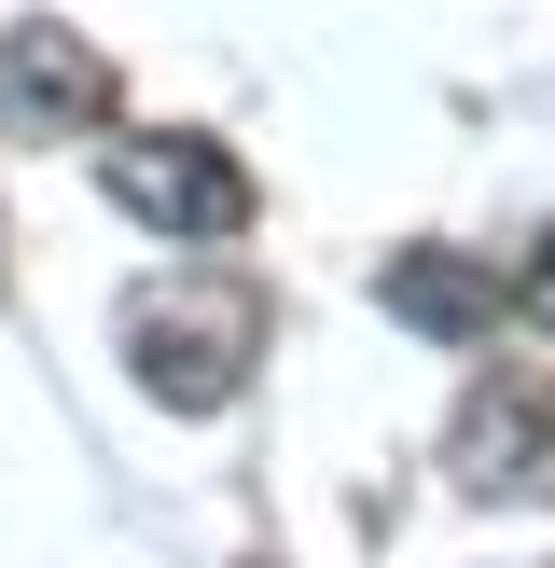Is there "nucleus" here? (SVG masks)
Instances as JSON below:
<instances>
[{"instance_id": "obj_6", "label": "nucleus", "mask_w": 555, "mask_h": 568, "mask_svg": "<svg viewBox=\"0 0 555 568\" xmlns=\"http://www.w3.org/2000/svg\"><path fill=\"white\" fill-rule=\"evenodd\" d=\"M500 305H514V320H542V333H555V222H542V236H527V264L500 277Z\"/></svg>"}, {"instance_id": "obj_3", "label": "nucleus", "mask_w": 555, "mask_h": 568, "mask_svg": "<svg viewBox=\"0 0 555 568\" xmlns=\"http://www.w3.org/2000/svg\"><path fill=\"white\" fill-rule=\"evenodd\" d=\"M444 471H458V499H514V514H542V499H555V388L527 375V361L472 375L458 430H444Z\"/></svg>"}, {"instance_id": "obj_4", "label": "nucleus", "mask_w": 555, "mask_h": 568, "mask_svg": "<svg viewBox=\"0 0 555 568\" xmlns=\"http://www.w3.org/2000/svg\"><path fill=\"white\" fill-rule=\"evenodd\" d=\"M375 305H389L403 333H431V347H486V333H500V264H486V250L416 236V250L375 264Z\"/></svg>"}, {"instance_id": "obj_2", "label": "nucleus", "mask_w": 555, "mask_h": 568, "mask_svg": "<svg viewBox=\"0 0 555 568\" xmlns=\"http://www.w3.org/2000/svg\"><path fill=\"white\" fill-rule=\"evenodd\" d=\"M98 194L125 222H153L167 250H222L250 236V166L194 125H153V139H98Z\"/></svg>"}, {"instance_id": "obj_5", "label": "nucleus", "mask_w": 555, "mask_h": 568, "mask_svg": "<svg viewBox=\"0 0 555 568\" xmlns=\"http://www.w3.org/2000/svg\"><path fill=\"white\" fill-rule=\"evenodd\" d=\"M0 98L28 125H111V55L83 28H56V14H14L0 28Z\"/></svg>"}, {"instance_id": "obj_1", "label": "nucleus", "mask_w": 555, "mask_h": 568, "mask_svg": "<svg viewBox=\"0 0 555 568\" xmlns=\"http://www.w3.org/2000/svg\"><path fill=\"white\" fill-rule=\"evenodd\" d=\"M125 361H139V388H153L167 416H222L250 388V361H264V292H250L236 264L153 277V292L125 305Z\"/></svg>"}]
</instances>
